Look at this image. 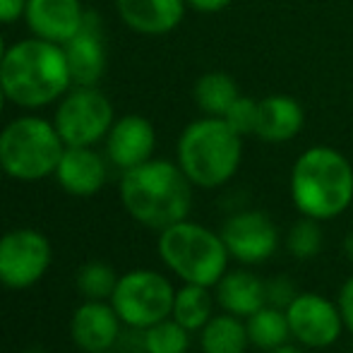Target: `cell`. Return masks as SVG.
<instances>
[{"label": "cell", "mask_w": 353, "mask_h": 353, "mask_svg": "<svg viewBox=\"0 0 353 353\" xmlns=\"http://www.w3.org/2000/svg\"><path fill=\"white\" fill-rule=\"evenodd\" d=\"M0 84L8 101L24 111L56 106L74 84L65 48L39 37L19 39L0 63Z\"/></svg>", "instance_id": "obj_1"}, {"label": "cell", "mask_w": 353, "mask_h": 353, "mask_svg": "<svg viewBox=\"0 0 353 353\" xmlns=\"http://www.w3.org/2000/svg\"><path fill=\"white\" fill-rule=\"evenodd\" d=\"M192 188L178 161L152 157L121 173L118 197L132 221L152 231H163L190 216Z\"/></svg>", "instance_id": "obj_2"}, {"label": "cell", "mask_w": 353, "mask_h": 353, "mask_svg": "<svg viewBox=\"0 0 353 353\" xmlns=\"http://www.w3.org/2000/svg\"><path fill=\"white\" fill-rule=\"evenodd\" d=\"M291 200L303 216L330 221L353 202V166L334 147L317 144L296 159L291 168Z\"/></svg>", "instance_id": "obj_3"}, {"label": "cell", "mask_w": 353, "mask_h": 353, "mask_svg": "<svg viewBox=\"0 0 353 353\" xmlns=\"http://www.w3.org/2000/svg\"><path fill=\"white\" fill-rule=\"evenodd\" d=\"M176 161L192 185L214 190L226 185L241 168L243 137L223 118H197L178 137Z\"/></svg>", "instance_id": "obj_4"}, {"label": "cell", "mask_w": 353, "mask_h": 353, "mask_svg": "<svg viewBox=\"0 0 353 353\" xmlns=\"http://www.w3.org/2000/svg\"><path fill=\"white\" fill-rule=\"evenodd\" d=\"M157 252L163 267L183 283L210 288L221 281L231 260L221 233L190 219H183L159 231Z\"/></svg>", "instance_id": "obj_5"}, {"label": "cell", "mask_w": 353, "mask_h": 353, "mask_svg": "<svg viewBox=\"0 0 353 353\" xmlns=\"http://www.w3.org/2000/svg\"><path fill=\"white\" fill-rule=\"evenodd\" d=\"M63 152L65 142L53 121L34 111L22 113L0 128V166L12 181L37 183L51 178Z\"/></svg>", "instance_id": "obj_6"}, {"label": "cell", "mask_w": 353, "mask_h": 353, "mask_svg": "<svg viewBox=\"0 0 353 353\" xmlns=\"http://www.w3.org/2000/svg\"><path fill=\"white\" fill-rule=\"evenodd\" d=\"M173 298L176 286L166 274L157 270H130L118 276L108 301L128 330L142 332L171 317Z\"/></svg>", "instance_id": "obj_7"}, {"label": "cell", "mask_w": 353, "mask_h": 353, "mask_svg": "<svg viewBox=\"0 0 353 353\" xmlns=\"http://www.w3.org/2000/svg\"><path fill=\"white\" fill-rule=\"evenodd\" d=\"M51 121L65 147H97L106 140L116 111L99 84H72L56 103Z\"/></svg>", "instance_id": "obj_8"}, {"label": "cell", "mask_w": 353, "mask_h": 353, "mask_svg": "<svg viewBox=\"0 0 353 353\" xmlns=\"http://www.w3.org/2000/svg\"><path fill=\"white\" fill-rule=\"evenodd\" d=\"M53 245L37 228H10L0 236V286L27 291L48 274Z\"/></svg>", "instance_id": "obj_9"}, {"label": "cell", "mask_w": 353, "mask_h": 353, "mask_svg": "<svg viewBox=\"0 0 353 353\" xmlns=\"http://www.w3.org/2000/svg\"><path fill=\"white\" fill-rule=\"evenodd\" d=\"M291 339L305 349H327L336 344L344 330L339 305L322 293H298L286 307Z\"/></svg>", "instance_id": "obj_10"}, {"label": "cell", "mask_w": 353, "mask_h": 353, "mask_svg": "<svg viewBox=\"0 0 353 353\" xmlns=\"http://www.w3.org/2000/svg\"><path fill=\"white\" fill-rule=\"evenodd\" d=\"M221 238L231 260L241 265H262L279 248L274 219L260 210H243L228 216L221 226Z\"/></svg>", "instance_id": "obj_11"}, {"label": "cell", "mask_w": 353, "mask_h": 353, "mask_svg": "<svg viewBox=\"0 0 353 353\" xmlns=\"http://www.w3.org/2000/svg\"><path fill=\"white\" fill-rule=\"evenodd\" d=\"M103 144V154L118 171H130L149 161L157 149V128L152 125L149 118L140 113H125L116 118L108 130Z\"/></svg>", "instance_id": "obj_12"}, {"label": "cell", "mask_w": 353, "mask_h": 353, "mask_svg": "<svg viewBox=\"0 0 353 353\" xmlns=\"http://www.w3.org/2000/svg\"><path fill=\"white\" fill-rule=\"evenodd\" d=\"M123 322L111 301H82L70 315V339L82 353L116 349Z\"/></svg>", "instance_id": "obj_13"}, {"label": "cell", "mask_w": 353, "mask_h": 353, "mask_svg": "<svg viewBox=\"0 0 353 353\" xmlns=\"http://www.w3.org/2000/svg\"><path fill=\"white\" fill-rule=\"evenodd\" d=\"M111 161L97 147H65L53 173L63 192L72 197H94L106 188Z\"/></svg>", "instance_id": "obj_14"}, {"label": "cell", "mask_w": 353, "mask_h": 353, "mask_svg": "<svg viewBox=\"0 0 353 353\" xmlns=\"http://www.w3.org/2000/svg\"><path fill=\"white\" fill-rule=\"evenodd\" d=\"M65 48L68 63H70L74 84H99L108 68L106 37H103V19L99 12L87 10L84 24L68 43Z\"/></svg>", "instance_id": "obj_15"}, {"label": "cell", "mask_w": 353, "mask_h": 353, "mask_svg": "<svg viewBox=\"0 0 353 353\" xmlns=\"http://www.w3.org/2000/svg\"><path fill=\"white\" fill-rule=\"evenodd\" d=\"M87 10L82 0H27L24 24L32 37L68 43L82 29Z\"/></svg>", "instance_id": "obj_16"}, {"label": "cell", "mask_w": 353, "mask_h": 353, "mask_svg": "<svg viewBox=\"0 0 353 353\" xmlns=\"http://www.w3.org/2000/svg\"><path fill=\"white\" fill-rule=\"evenodd\" d=\"M185 0H116V12L128 29L142 37H163L181 27Z\"/></svg>", "instance_id": "obj_17"}, {"label": "cell", "mask_w": 353, "mask_h": 353, "mask_svg": "<svg viewBox=\"0 0 353 353\" xmlns=\"http://www.w3.org/2000/svg\"><path fill=\"white\" fill-rule=\"evenodd\" d=\"M305 125V111L288 94H270L257 101L255 137L270 144H283L298 135Z\"/></svg>", "instance_id": "obj_18"}, {"label": "cell", "mask_w": 353, "mask_h": 353, "mask_svg": "<svg viewBox=\"0 0 353 353\" xmlns=\"http://www.w3.org/2000/svg\"><path fill=\"white\" fill-rule=\"evenodd\" d=\"M216 305L236 317H250L267 305V281L248 270H233L216 283Z\"/></svg>", "instance_id": "obj_19"}, {"label": "cell", "mask_w": 353, "mask_h": 353, "mask_svg": "<svg viewBox=\"0 0 353 353\" xmlns=\"http://www.w3.org/2000/svg\"><path fill=\"white\" fill-rule=\"evenodd\" d=\"M248 346H250V339H248L245 320L231 312L214 315L200 330L202 353H245Z\"/></svg>", "instance_id": "obj_20"}, {"label": "cell", "mask_w": 353, "mask_h": 353, "mask_svg": "<svg viewBox=\"0 0 353 353\" xmlns=\"http://www.w3.org/2000/svg\"><path fill=\"white\" fill-rule=\"evenodd\" d=\"M238 97H241V89H238L236 79L221 70L200 74L195 82V89H192V99H195L197 108L205 116H216V118L226 116V111L231 108V103Z\"/></svg>", "instance_id": "obj_21"}, {"label": "cell", "mask_w": 353, "mask_h": 353, "mask_svg": "<svg viewBox=\"0 0 353 353\" xmlns=\"http://www.w3.org/2000/svg\"><path fill=\"white\" fill-rule=\"evenodd\" d=\"M214 305H216V298L212 296L210 286L183 283L181 288H176L171 317L181 322L185 330L200 332L214 317Z\"/></svg>", "instance_id": "obj_22"}, {"label": "cell", "mask_w": 353, "mask_h": 353, "mask_svg": "<svg viewBox=\"0 0 353 353\" xmlns=\"http://www.w3.org/2000/svg\"><path fill=\"white\" fill-rule=\"evenodd\" d=\"M245 327L250 344L262 351L279 349V346L288 344V339H291L286 310L274 305H265L257 312H252L250 317H245Z\"/></svg>", "instance_id": "obj_23"}, {"label": "cell", "mask_w": 353, "mask_h": 353, "mask_svg": "<svg viewBox=\"0 0 353 353\" xmlns=\"http://www.w3.org/2000/svg\"><path fill=\"white\" fill-rule=\"evenodd\" d=\"M190 330L176 322L173 317L157 322L140 332L142 353H188L190 351Z\"/></svg>", "instance_id": "obj_24"}, {"label": "cell", "mask_w": 353, "mask_h": 353, "mask_svg": "<svg viewBox=\"0 0 353 353\" xmlns=\"http://www.w3.org/2000/svg\"><path fill=\"white\" fill-rule=\"evenodd\" d=\"M118 276L121 274H116V270L103 260H89L77 270L74 286L84 301H108L118 283Z\"/></svg>", "instance_id": "obj_25"}, {"label": "cell", "mask_w": 353, "mask_h": 353, "mask_svg": "<svg viewBox=\"0 0 353 353\" xmlns=\"http://www.w3.org/2000/svg\"><path fill=\"white\" fill-rule=\"evenodd\" d=\"M322 243H325V233H322L320 221L310 216H301L288 228L283 245L298 260H310V257L320 255Z\"/></svg>", "instance_id": "obj_26"}, {"label": "cell", "mask_w": 353, "mask_h": 353, "mask_svg": "<svg viewBox=\"0 0 353 353\" xmlns=\"http://www.w3.org/2000/svg\"><path fill=\"white\" fill-rule=\"evenodd\" d=\"M223 121L233 128L241 137H248V135H255V123H257V101L252 97H241L231 103V108L226 111Z\"/></svg>", "instance_id": "obj_27"}, {"label": "cell", "mask_w": 353, "mask_h": 353, "mask_svg": "<svg viewBox=\"0 0 353 353\" xmlns=\"http://www.w3.org/2000/svg\"><path fill=\"white\" fill-rule=\"evenodd\" d=\"M296 296H298V291L288 276H274V279L267 281V305H274V307L286 310L288 303H291Z\"/></svg>", "instance_id": "obj_28"}, {"label": "cell", "mask_w": 353, "mask_h": 353, "mask_svg": "<svg viewBox=\"0 0 353 353\" xmlns=\"http://www.w3.org/2000/svg\"><path fill=\"white\" fill-rule=\"evenodd\" d=\"M336 305H339L341 320H344V330H349L353 334V274L341 283Z\"/></svg>", "instance_id": "obj_29"}, {"label": "cell", "mask_w": 353, "mask_h": 353, "mask_svg": "<svg viewBox=\"0 0 353 353\" xmlns=\"http://www.w3.org/2000/svg\"><path fill=\"white\" fill-rule=\"evenodd\" d=\"M27 0H0V27H8L24 19Z\"/></svg>", "instance_id": "obj_30"}, {"label": "cell", "mask_w": 353, "mask_h": 353, "mask_svg": "<svg viewBox=\"0 0 353 353\" xmlns=\"http://www.w3.org/2000/svg\"><path fill=\"white\" fill-rule=\"evenodd\" d=\"M188 8L195 10V12H202V14H216L221 10L231 8L233 0H185Z\"/></svg>", "instance_id": "obj_31"}, {"label": "cell", "mask_w": 353, "mask_h": 353, "mask_svg": "<svg viewBox=\"0 0 353 353\" xmlns=\"http://www.w3.org/2000/svg\"><path fill=\"white\" fill-rule=\"evenodd\" d=\"M265 353H303V349L296 344H283V346H279V349H272V351H265Z\"/></svg>", "instance_id": "obj_32"}, {"label": "cell", "mask_w": 353, "mask_h": 353, "mask_svg": "<svg viewBox=\"0 0 353 353\" xmlns=\"http://www.w3.org/2000/svg\"><path fill=\"white\" fill-rule=\"evenodd\" d=\"M344 255L353 262V231L346 233V238H344Z\"/></svg>", "instance_id": "obj_33"}, {"label": "cell", "mask_w": 353, "mask_h": 353, "mask_svg": "<svg viewBox=\"0 0 353 353\" xmlns=\"http://www.w3.org/2000/svg\"><path fill=\"white\" fill-rule=\"evenodd\" d=\"M8 97H5V89H3V84H0V118H3V111H5V106H8Z\"/></svg>", "instance_id": "obj_34"}, {"label": "cell", "mask_w": 353, "mask_h": 353, "mask_svg": "<svg viewBox=\"0 0 353 353\" xmlns=\"http://www.w3.org/2000/svg\"><path fill=\"white\" fill-rule=\"evenodd\" d=\"M8 43H5V37H3V32H0V63H3V58H5V53H8Z\"/></svg>", "instance_id": "obj_35"}, {"label": "cell", "mask_w": 353, "mask_h": 353, "mask_svg": "<svg viewBox=\"0 0 353 353\" xmlns=\"http://www.w3.org/2000/svg\"><path fill=\"white\" fill-rule=\"evenodd\" d=\"M22 353H48V351L41 349V346H29V349H24Z\"/></svg>", "instance_id": "obj_36"}, {"label": "cell", "mask_w": 353, "mask_h": 353, "mask_svg": "<svg viewBox=\"0 0 353 353\" xmlns=\"http://www.w3.org/2000/svg\"><path fill=\"white\" fill-rule=\"evenodd\" d=\"M97 353H123V351H118V349H108V351H97Z\"/></svg>", "instance_id": "obj_37"}, {"label": "cell", "mask_w": 353, "mask_h": 353, "mask_svg": "<svg viewBox=\"0 0 353 353\" xmlns=\"http://www.w3.org/2000/svg\"><path fill=\"white\" fill-rule=\"evenodd\" d=\"M3 178H5V173H3V166H0V183H3Z\"/></svg>", "instance_id": "obj_38"}]
</instances>
